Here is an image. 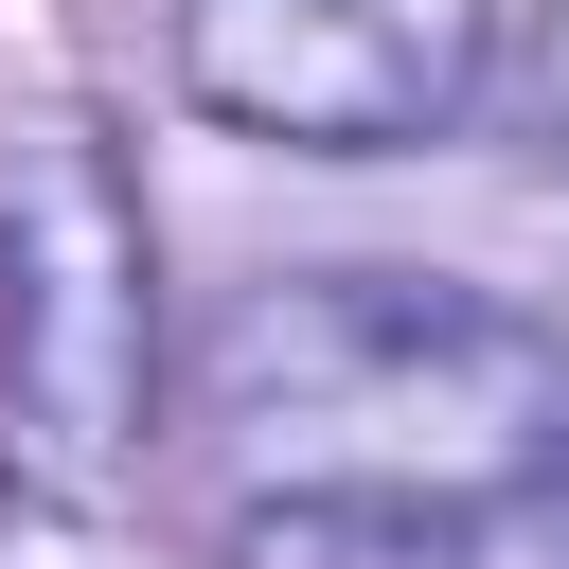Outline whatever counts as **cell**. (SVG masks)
Wrapping results in <instances>:
<instances>
[{
  "label": "cell",
  "mask_w": 569,
  "mask_h": 569,
  "mask_svg": "<svg viewBox=\"0 0 569 569\" xmlns=\"http://www.w3.org/2000/svg\"><path fill=\"white\" fill-rule=\"evenodd\" d=\"M249 498H516L569 480V356L445 267H284L213 320Z\"/></svg>",
  "instance_id": "obj_1"
},
{
  "label": "cell",
  "mask_w": 569,
  "mask_h": 569,
  "mask_svg": "<svg viewBox=\"0 0 569 569\" xmlns=\"http://www.w3.org/2000/svg\"><path fill=\"white\" fill-rule=\"evenodd\" d=\"M0 427L53 498L142 462V213L89 124H36L0 178Z\"/></svg>",
  "instance_id": "obj_2"
},
{
  "label": "cell",
  "mask_w": 569,
  "mask_h": 569,
  "mask_svg": "<svg viewBox=\"0 0 569 569\" xmlns=\"http://www.w3.org/2000/svg\"><path fill=\"white\" fill-rule=\"evenodd\" d=\"M480 36V0H178V89L284 160H391L462 124Z\"/></svg>",
  "instance_id": "obj_3"
},
{
  "label": "cell",
  "mask_w": 569,
  "mask_h": 569,
  "mask_svg": "<svg viewBox=\"0 0 569 569\" xmlns=\"http://www.w3.org/2000/svg\"><path fill=\"white\" fill-rule=\"evenodd\" d=\"M231 569H569V480H516V498H231Z\"/></svg>",
  "instance_id": "obj_4"
},
{
  "label": "cell",
  "mask_w": 569,
  "mask_h": 569,
  "mask_svg": "<svg viewBox=\"0 0 569 569\" xmlns=\"http://www.w3.org/2000/svg\"><path fill=\"white\" fill-rule=\"evenodd\" d=\"M551 142H569V18H551Z\"/></svg>",
  "instance_id": "obj_5"
}]
</instances>
